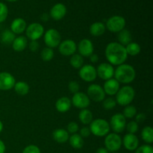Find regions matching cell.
Returning a JSON list of instances; mask_svg holds the SVG:
<instances>
[{"instance_id": "40", "label": "cell", "mask_w": 153, "mask_h": 153, "mask_svg": "<svg viewBox=\"0 0 153 153\" xmlns=\"http://www.w3.org/2000/svg\"><path fill=\"white\" fill-rule=\"evenodd\" d=\"M79 130V125L76 123V122H70V123L67 125V131H68L69 134H76L78 131Z\"/></svg>"}, {"instance_id": "10", "label": "cell", "mask_w": 153, "mask_h": 153, "mask_svg": "<svg viewBox=\"0 0 153 153\" xmlns=\"http://www.w3.org/2000/svg\"><path fill=\"white\" fill-rule=\"evenodd\" d=\"M110 128L114 133H121L125 130L126 126V119L123 114L117 113L113 115L110 120Z\"/></svg>"}, {"instance_id": "17", "label": "cell", "mask_w": 153, "mask_h": 153, "mask_svg": "<svg viewBox=\"0 0 153 153\" xmlns=\"http://www.w3.org/2000/svg\"><path fill=\"white\" fill-rule=\"evenodd\" d=\"M122 142L127 150L134 151L138 147L139 140L134 134H129V133L126 134L124 136Z\"/></svg>"}, {"instance_id": "27", "label": "cell", "mask_w": 153, "mask_h": 153, "mask_svg": "<svg viewBox=\"0 0 153 153\" xmlns=\"http://www.w3.org/2000/svg\"><path fill=\"white\" fill-rule=\"evenodd\" d=\"M14 91L19 96H25L28 94L29 92V85L26 83L25 82H22V81H19L15 83L14 86Z\"/></svg>"}, {"instance_id": "38", "label": "cell", "mask_w": 153, "mask_h": 153, "mask_svg": "<svg viewBox=\"0 0 153 153\" xmlns=\"http://www.w3.org/2000/svg\"><path fill=\"white\" fill-rule=\"evenodd\" d=\"M135 153H153V148L149 144L142 145L136 149Z\"/></svg>"}, {"instance_id": "25", "label": "cell", "mask_w": 153, "mask_h": 153, "mask_svg": "<svg viewBox=\"0 0 153 153\" xmlns=\"http://www.w3.org/2000/svg\"><path fill=\"white\" fill-rule=\"evenodd\" d=\"M117 40L119 41L118 43L125 46L131 43L132 40V36L128 30L124 28V29L121 30L120 32H118Z\"/></svg>"}, {"instance_id": "11", "label": "cell", "mask_w": 153, "mask_h": 153, "mask_svg": "<svg viewBox=\"0 0 153 153\" xmlns=\"http://www.w3.org/2000/svg\"><path fill=\"white\" fill-rule=\"evenodd\" d=\"M79 77L87 82H92L96 80L97 77V69L91 64L83 65L79 71Z\"/></svg>"}, {"instance_id": "43", "label": "cell", "mask_w": 153, "mask_h": 153, "mask_svg": "<svg viewBox=\"0 0 153 153\" xmlns=\"http://www.w3.org/2000/svg\"><path fill=\"white\" fill-rule=\"evenodd\" d=\"M39 46L40 45H39V43L37 42V40H31V42L28 44V48H29V49L31 52H34L38 50Z\"/></svg>"}, {"instance_id": "49", "label": "cell", "mask_w": 153, "mask_h": 153, "mask_svg": "<svg viewBox=\"0 0 153 153\" xmlns=\"http://www.w3.org/2000/svg\"><path fill=\"white\" fill-rule=\"evenodd\" d=\"M3 128H4V126H3L2 122H1V121L0 120V133H1V131H2Z\"/></svg>"}, {"instance_id": "22", "label": "cell", "mask_w": 153, "mask_h": 153, "mask_svg": "<svg viewBox=\"0 0 153 153\" xmlns=\"http://www.w3.org/2000/svg\"><path fill=\"white\" fill-rule=\"evenodd\" d=\"M52 137L59 143H64L69 140V133L64 128H57L52 133Z\"/></svg>"}, {"instance_id": "18", "label": "cell", "mask_w": 153, "mask_h": 153, "mask_svg": "<svg viewBox=\"0 0 153 153\" xmlns=\"http://www.w3.org/2000/svg\"><path fill=\"white\" fill-rule=\"evenodd\" d=\"M67 13V7L62 3L55 4L50 10V16L55 20H61Z\"/></svg>"}, {"instance_id": "36", "label": "cell", "mask_w": 153, "mask_h": 153, "mask_svg": "<svg viewBox=\"0 0 153 153\" xmlns=\"http://www.w3.org/2000/svg\"><path fill=\"white\" fill-rule=\"evenodd\" d=\"M8 15V9L7 5L2 2H0V23L6 20Z\"/></svg>"}, {"instance_id": "2", "label": "cell", "mask_w": 153, "mask_h": 153, "mask_svg": "<svg viewBox=\"0 0 153 153\" xmlns=\"http://www.w3.org/2000/svg\"><path fill=\"white\" fill-rule=\"evenodd\" d=\"M114 76L119 83L127 85L132 82L135 79L136 72L131 65L123 64L117 66L116 70H114Z\"/></svg>"}, {"instance_id": "33", "label": "cell", "mask_w": 153, "mask_h": 153, "mask_svg": "<svg viewBox=\"0 0 153 153\" xmlns=\"http://www.w3.org/2000/svg\"><path fill=\"white\" fill-rule=\"evenodd\" d=\"M40 56H41L42 60L45 62L52 61V58H54V50L49 47L43 48L40 53Z\"/></svg>"}, {"instance_id": "51", "label": "cell", "mask_w": 153, "mask_h": 153, "mask_svg": "<svg viewBox=\"0 0 153 153\" xmlns=\"http://www.w3.org/2000/svg\"><path fill=\"white\" fill-rule=\"evenodd\" d=\"M113 153H118V152H113Z\"/></svg>"}, {"instance_id": "47", "label": "cell", "mask_w": 153, "mask_h": 153, "mask_svg": "<svg viewBox=\"0 0 153 153\" xmlns=\"http://www.w3.org/2000/svg\"><path fill=\"white\" fill-rule=\"evenodd\" d=\"M96 153H109V152L105 149V148L100 147L96 151Z\"/></svg>"}, {"instance_id": "14", "label": "cell", "mask_w": 153, "mask_h": 153, "mask_svg": "<svg viewBox=\"0 0 153 153\" xmlns=\"http://www.w3.org/2000/svg\"><path fill=\"white\" fill-rule=\"evenodd\" d=\"M71 102L73 105L79 109L87 108L91 104V100L86 94L83 92H78L74 94L72 98Z\"/></svg>"}, {"instance_id": "5", "label": "cell", "mask_w": 153, "mask_h": 153, "mask_svg": "<svg viewBox=\"0 0 153 153\" xmlns=\"http://www.w3.org/2000/svg\"><path fill=\"white\" fill-rule=\"evenodd\" d=\"M43 40L46 46L51 49L58 47L61 42V34L55 28L48 29L43 34Z\"/></svg>"}, {"instance_id": "28", "label": "cell", "mask_w": 153, "mask_h": 153, "mask_svg": "<svg viewBox=\"0 0 153 153\" xmlns=\"http://www.w3.org/2000/svg\"><path fill=\"white\" fill-rule=\"evenodd\" d=\"M70 144L73 148L76 149H79L83 147L84 140L79 134H73L69 137Z\"/></svg>"}, {"instance_id": "12", "label": "cell", "mask_w": 153, "mask_h": 153, "mask_svg": "<svg viewBox=\"0 0 153 153\" xmlns=\"http://www.w3.org/2000/svg\"><path fill=\"white\" fill-rule=\"evenodd\" d=\"M58 50L62 55L72 56L77 50V45L76 42L70 39H67L61 42L58 46Z\"/></svg>"}, {"instance_id": "44", "label": "cell", "mask_w": 153, "mask_h": 153, "mask_svg": "<svg viewBox=\"0 0 153 153\" xmlns=\"http://www.w3.org/2000/svg\"><path fill=\"white\" fill-rule=\"evenodd\" d=\"M146 120V114L143 113L137 114L135 116V122L136 123H143Z\"/></svg>"}, {"instance_id": "7", "label": "cell", "mask_w": 153, "mask_h": 153, "mask_svg": "<svg viewBox=\"0 0 153 153\" xmlns=\"http://www.w3.org/2000/svg\"><path fill=\"white\" fill-rule=\"evenodd\" d=\"M126 26V19L122 16H113L106 22V28L113 33H118L124 29Z\"/></svg>"}, {"instance_id": "3", "label": "cell", "mask_w": 153, "mask_h": 153, "mask_svg": "<svg viewBox=\"0 0 153 153\" xmlns=\"http://www.w3.org/2000/svg\"><path fill=\"white\" fill-rule=\"evenodd\" d=\"M135 97V91L134 88L128 85H126L120 88L116 94V102L122 106H126L131 104Z\"/></svg>"}, {"instance_id": "35", "label": "cell", "mask_w": 153, "mask_h": 153, "mask_svg": "<svg viewBox=\"0 0 153 153\" xmlns=\"http://www.w3.org/2000/svg\"><path fill=\"white\" fill-rule=\"evenodd\" d=\"M117 105V102L112 97L105 99L102 101V106L106 110H112Z\"/></svg>"}, {"instance_id": "20", "label": "cell", "mask_w": 153, "mask_h": 153, "mask_svg": "<svg viewBox=\"0 0 153 153\" xmlns=\"http://www.w3.org/2000/svg\"><path fill=\"white\" fill-rule=\"evenodd\" d=\"M27 28L26 22L22 18H16L10 25V31L15 34H21Z\"/></svg>"}, {"instance_id": "9", "label": "cell", "mask_w": 153, "mask_h": 153, "mask_svg": "<svg viewBox=\"0 0 153 153\" xmlns=\"http://www.w3.org/2000/svg\"><path fill=\"white\" fill-rule=\"evenodd\" d=\"M88 97L95 102H100L105 99V93L102 87L97 84H92L88 88Z\"/></svg>"}, {"instance_id": "46", "label": "cell", "mask_w": 153, "mask_h": 153, "mask_svg": "<svg viewBox=\"0 0 153 153\" xmlns=\"http://www.w3.org/2000/svg\"><path fill=\"white\" fill-rule=\"evenodd\" d=\"M5 145H4V142L1 140H0V153L5 152Z\"/></svg>"}, {"instance_id": "34", "label": "cell", "mask_w": 153, "mask_h": 153, "mask_svg": "<svg viewBox=\"0 0 153 153\" xmlns=\"http://www.w3.org/2000/svg\"><path fill=\"white\" fill-rule=\"evenodd\" d=\"M136 114H137V109L134 105H131L126 106L123 110V115L125 117L126 119V118L131 119V118L134 117Z\"/></svg>"}, {"instance_id": "50", "label": "cell", "mask_w": 153, "mask_h": 153, "mask_svg": "<svg viewBox=\"0 0 153 153\" xmlns=\"http://www.w3.org/2000/svg\"><path fill=\"white\" fill-rule=\"evenodd\" d=\"M7 1H10V2H14V1H17V0H6Z\"/></svg>"}, {"instance_id": "48", "label": "cell", "mask_w": 153, "mask_h": 153, "mask_svg": "<svg viewBox=\"0 0 153 153\" xmlns=\"http://www.w3.org/2000/svg\"><path fill=\"white\" fill-rule=\"evenodd\" d=\"M41 19L43 21H47L48 19H49V16H48V14H46V13H43L41 16Z\"/></svg>"}, {"instance_id": "21", "label": "cell", "mask_w": 153, "mask_h": 153, "mask_svg": "<svg viewBox=\"0 0 153 153\" xmlns=\"http://www.w3.org/2000/svg\"><path fill=\"white\" fill-rule=\"evenodd\" d=\"M71 100L67 97H61L55 102V108L60 113L67 112L71 108Z\"/></svg>"}, {"instance_id": "31", "label": "cell", "mask_w": 153, "mask_h": 153, "mask_svg": "<svg viewBox=\"0 0 153 153\" xmlns=\"http://www.w3.org/2000/svg\"><path fill=\"white\" fill-rule=\"evenodd\" d=\"M141 137L143 141L147 144H151L153 142V129L151 126H146L141 131Z\"/></svg>"}, {"instance_id": "24", "label": "cell", "mask_w": 153, "mask_h": 153, "mask_svg": "<svg viewBox=\"0 0 153 153\" xmlns=\"http://www.w3.org/2000/svg\"><path fill=\"white\" fill-rule=\"evenodd\" d=\"M27 45H28L27 37L24 36H19V37H16L12 43V47L13 50L16 52H22L25 50V48L27 47Z\"/></svg>"}, {"instance_id": "15", "label": "cell", "mask_w": 153, "mask_h": 153, "mask_svg": "<svg viewBox=\"0 0 153 153\" xmlns=\"http://www.w3.org/2000/svg\"><path fill=\"white\" fill-rule=\"evenodd\" d=\"M15 83V78L10 73L7 72L0 73V91H9L13 88Z\"/></svg>"}, {"instance_id": "8", "label": "cell", "mask_w": 153, "mask_h": 153, "mask_svg": "<svg viewBox=\"0 0 153 153\" xmlns=\"http://www.w3.org/2000/svg\"><path fill=\"white\" fill-rule=\"evenodd\" d=\"M44 34V28L38 22H33L25 29V35L29 40H37Z\"/></svg>"}, {"instance_id": "32", "label": "cell", "mask_w": 153, "mask_h": 153, "mask_svg": "<svg viewBox=\"0 0 153 153\" xmlns=\"http://www.w3.org/2000/svg\"><path fill=\"white\" fill-rule=\"evenodd\" d=\"M70 65L75 69H80L84 64L83 57L79 54H76L73 55L70 59Z\"/></svg>"}, {"instance_id": "13", "label": "cell", "mask_w": 153, "mask_h": 153, "mask_svg": "<svg viewBox=\"0 0 153 153\" xmlns=\"http://www.w3.org/2000/svg\"><path fill=\"white\" fill-rule=\"evenodd\" d=\"M97 74L101 79L107 81L113 78L114 75V69L109 63H102L97 67Z\"/></svg>"}, {"instance_id": "39", "label": "cell", "mask_w": 153, "mask_h": 153, "mask_svg": "<svg viewBox=\"0 0 153 153\" xmlns=\"http://www.w3.org/2000/svg\"><path fill=\"white\" fill-rule=\"evenodd\" d=\"M68 89L72 94H76V93L79 92L80 85L76 81H71L68 85Z\"/></svg>"}, {"instance_id": "29", "label": "cell", "mask_w": 153, "mask_h": 153, "mask_svg": "<svg viewBox=\"0 0 153 153\" xmlns=\"http://www.w3.org/2000/svg\"><path fill=\"white\" fill-rule=\"evenodd\" d=\"M16 36L13 32H12L10 29H5L1 34V43L5 45L12 44Z\"/></svg>"}, {"instance_id": "42", "label": "cell", "mask_w": 153, "mask_h": 153, "mask_svg": "<svg viewBox=\"0 0 153 153\" xmlns=\"http://www.w3.org/2000/svg\"><path fill=\"white\" fill-rule=\"evenodd\" d=\"M79 134H80V136L82 138H84V137H88L91 134L89 127H82V128H81L80 130H79Z\"/></svg>"}, {"instance_id": "30", "label": "cell", "mask_w": 153, "mask_h": 153, "mask_svg": "<svg viewBox=\"0 0 153 153\" xmlns=\"http://www.w3.org/2000/svg\"><path fill=\"white\" fill-rule=\"evenodd\" d=\"M125 48L128 55H131V56H135V55H139L141 51L140 46L135 42H131L128 45H126Z\"/></svg>"}, {"instance_id": "26", "label": "cell", "mask_w": 153, "mask_h": 153, "mask_svg": "<svg viewBox=\"0 0 153 153\" xmlns=\"http://www.w3.org/2000/svg\"><path fill=\"white\" fill-rule=\"evenodd\" d=\"M93 118H94L93 113L88 108L82 109L79 114V120L84 125H89L94 120Z\"/></svg>"}, {"instance_id": "19", "label": "cell", "mask_w": 153, "mask_h": 153, "mask_svg": "<svg viewBox=\"0 0 153 153\" xmlns=\"http://www.w3.org/2000/svg\"><path fill=\"white\" fill-rule=\"evenodd\" d=\"M102 88L107 95H116L120 89V83L116 79L112 78V79L105 81Z\"/></svg>"}, {"instance_id": "37", "label": "cell", "mask_w": 153, "mask_h": 153, "mask_svg": "<svg viewBox=\"0 0 153 153\" xmlns=\"http://www.w3.org/2000/svg\"><path fill=\"white\" fill-rule=\"evenodd\" d=\"M126 128L127 131L129 134H135L139 129L138 123H136L135 121H130L129 123H126Z\"/></svg>"}, {"instance_id": "1", "label": "cell", "mask_w": 153, "mask_h": 153, "mask_svg": "<svg viewBox=\"0 0 153 153\" xmlns=\"http://www.w3.org/2000/svg\"><path fill=\"white\" fill-rule=\"evenodd\" d=\"M105 58L111 65L119 66L124 64L128 58L125 46L118 42L109 43L105 47Z\"/></svg>"}, {"instance_id": "16", "label": "cell", "mask_w": 153, "mask_h": 153, "mask_svg": "<svg viewBox=\"0 0 153 153\" xmlns=\"http://www.w3.org/2000/svg\"><path fill=\"white\" fill-rule=\"evenodd\" d=\"M77 49L79 50V55L82 57H90L94 51V44L92 41L89 39H82L79 43L77 46Z\"/></svg>"}, {"instance_id": "45", "label": "cell", "mask_w": 153, "mask_h": 153, "mask_svg": "<svg viewBox=\"0 0 153 153\" xmlns=\"http://www.w3.org/2000/svg\"><path fill=\"white\" fill-rule=\"evenodd\" d=\"M90 61H91L92 63H94H94L98 62V61H99L98 55H97V54L93 53L92 55H91V56H90Z\"/></svg>"}, {"instance_id": "41", "label": "cell", "mask_w": 153, "mask_h": 153, "mask_svg": "<svg viewBox=\"0 0 153 153\" xmlns=\"http://www.w3.org/2000/svg\"><path fill=\"white\" fill-rule=\"evenodd\" d=\"M22 153H40V149L36 145H28L24 148Z\"/></svg>"}, {"instance_id": "23", "label": "cell", "mask_w": 153, "mask_h": 153, "mask_svg": "<svg viewBox=\"0 0 153 153\" xmlns=\"http://www.w3.org/2000/svg\"><path fill=\"white\" fill-rule=\"evenodd\" d=\"M106 27L103 22H96L91 24L90 26V33L94 37H100L104 34L105 32Z\"/></svg>"}, {"instance_id": "4", "label": "cell", "mask_w": 153, "mask_h": 153, "mask_svg": "<svg viewBox=\"0 0 153 153\" xmlns=\"http://www.w3.org/2000/svg\"><path fill=\"white\" fill-rule=\"evenodd\" d=\"M90 131L91 134L97 137H104L109 134L111 128L108 123L103 119L93 120L90 123Z\"/></svg>"}, {"instance_id": "6", "label": "cell", "mask_w": 153, "mask_h": 153, "mask_svg": "<svg viewBox=\"0 0 153 153\" xmlns=\"http://www.w3.org/2000/svg\"><path fill=\"white\" fill-rule=\"evenodd\" d=\"M122 144V138L117 133H110L106 135L105 139V146L108 152H116L120 149Z\"/></svg>"}]
</instances>
